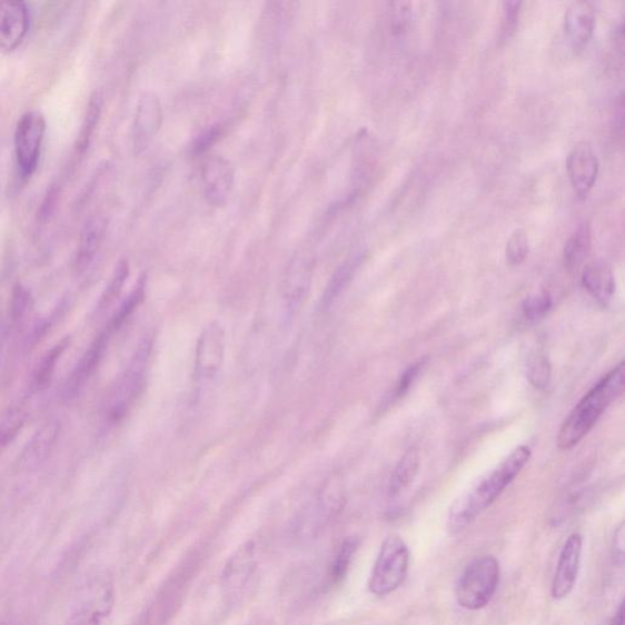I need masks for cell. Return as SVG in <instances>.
Segmentation results:
<instances>
[{
    "mask_svg": "<svg viewBox=\"0 0 625 625\" xmlns=\"http://www.w3.org/2000/svg\"><path fill=\"white\" fill-rule=\"evenodd\" d=\"M567 172L575 192L581 197L589 195L597 181L599 162L589 142L573 147L566 161Z\"/></svg>",
    "mask_w": 625,
    "mask_h": 625,
    "instance_id": "14",
    "label": "cell"
},
{
    "mask_svg": "<svg viewBox=\"0 0 625 625\" xmlns=\"http://www.w3.org/2000/svg\"><path fill=\"white\" fill-rule=\"evenodd\" d=\"M592 249V230L589 222H583L571 235L564 249L565 266L569 270L578 268Z\"/></svg>",
    "mask_w": 625,
    "mask_h": 625,
    "instance_id": "24",
    "label": "cell"
},
{
    "mask_svg": "<svg viewBox=\"0 0 625 625\" xmlns=\"http://www.w3.org/2000/svg\"><path fill=\"white\" fill-rule=\"evenodd\" d=\"M60 436V423L48 420L37 431L20 454L17 467L21 470L37 469L52 455Z\"/></svg>",
    "mask_w": 625,
    "mask_h": 625,
    "instance_id": "16",
    "label": "cell"
},
{
    "mask_svg": "<svg viewBox=\"0 0 625 625\" xmlns=\"http://www.w3.org/2000/svg\"><path fill=\"white\" fill-rule=\"evenodd\" d=\"M624 524L622 523L618 527V529L616 530L615 534V539H614V556L616 559V564L619 565L621 567L624 564Z\"/></svg>",
    "mask_w": 625,
    "mask_h": 625,
    "instance_id": "38",
    "label": "cell"
},
{
    "mask_svg": "<svg viewBox=\"0 0 625 625\" xmlns=\"http://www.w3.org/2000/svg\"><path fill=\"white\" fill-rule=\"evenodd\" d=\"M111 337L112 335L105 328L86 349L77 366L70 373L65 386H62L61 398L66 403L73 401L82 393L86 384L91 380L102 364Z\"/></svg>",
    "mask_w": 625,
    "mask_h": 625,
    "instance_id": "9",
    "label": "cell"
},
{
    "mask_svg": "<svg viewBox=\"0 0 625 625\" xmlns=\"http://www.w3.org/2000/svg\"><path fill=\"white\" fill-rule=\"evenodd\" d=\"M529 240L523 230L510 235L506 245V258L510 266H519L529 255Z\"/></svg>",
    "mask_w": 625,
    "mask_h": 625,
    "instance_id": "32",
    "label": "cell"
},
{
    "mask_svg": "<svg viewBox=\"0 0 625 625\" xmlns=\"http://www.w3.org/2000/svg\"><path fill=\"white\" fill-rule=\"evenodd\" d=\"M202 183L208 204L222 207L228 202L235 185L231 162L221 156L209 157L202 168Z\"/></svg>",
    "mask_w": 625,
    "mask_h": 625,
    "instance_id": "13",
    "label": "cell"
},
{
    "mask_svg": "<svg viewBox=\"0 0 625 625\" xmlns=\"http://www.w3.org/2000/svg\"><path fill=\"white\" fill-rule=\"evenodd\" d=\"M162 109L155 93H145L137 106L133 125V145L137 152H143L160 130Z\"/></svg>",
    "mask_w": 625,
    "mask_h": 625,
    "instance_id": "15",
    "label": "cell"
},
{
    "mask_svg": "<svg viewBox=\"0 0 625 625\" xmlns=\"http://www.w3.org/2000/svg\"><path fill=\"white\" fill-rule=\"evenodd\" d=\"M409 567V549L401 536L390 535L384 540L369 579L375 596H387L404 584Z\"/></svg>",
    "mask_w": 625,
    "mask_h": 625,
    "instance_id": "5",
    "label": "cell"
},
{
    "mask_svg": "<svg viewBox=\"0 0 625 625\" xmlns=\"http://www.w3.org/2000/svg\"><path fill=\"white\" fill-rule=\"evenodd\" d=\"M414 17V4L410 2H393L387 4L386 18L389 30L394 36H403L407 32Z\"/></svg>",
    "mask_w": 625,
    "mask_h": 625,
    "instance_id": "29",
    "label": "cell"
},
{
    "mask_svg": "<svg viewBox=\"0 0 625 625\" xmlns=\"http://www.w3.org/2000/svg\"><path fill=\"white\" fill-rule=\"evenodd\" d=\"M424 365L425 359H421L417 361V364L409 366L405 370L395 387L394 398H403L409 391L411 385H414L416 379L418 378V375L421 371Z\"/></svg>",
    "mask_w": 625,
    "mask_h": 625,
    "instance_id": "37",
    "label": "cell"
},
{
    "mask_svg": "<svg viewBox=\"0 0 625 625\" xmlns=\"http://www.w3.org/2000/svg\"><path fill=\"white\" fill-rule=\"evenodd\" d=\"M624 379L625 367L622 361L581 399L558 433L557 445L560 449H571L584 439L609 405L623 394Z\"/></svg>",
    "mask_w": 625,
    "mask_h": 625,
    "instance_id": "2",
    "label": "cell"
},
{
    "mask_svg": "<svg viewBox=\"0 0 625 625\" xmlns=\"http://www.w3.org/2000/svg\"><path fill=\"white\" fill-rule=\"evenodd\" d=\"M523 3L520 2H505L504 18H503V36L507 40L516 32L519 22V16Z\"/></svg>",
    "mask_w": 625,
    "mask_h": 625,
    "instance_id": "36",
    "label": "cell"
},
{
    "mask_svg": "<svg viewBox=\"0 0 625 625\" xmlns=\"http://www.w3.org/2000/svg\"><path fill=\"white\" fill-rule=\"evenodd\" d=\"M102 95L96 92L91 96L89 105H87L77 143H75V149H77L78 155H85L89 151L98 122L102 117Z\"/></svg>",
    "mask_w": 625,
    "mask_h": 625,
    "instance_id": "23",
    "label": "cell"
},
{
    "mask_svg": "<svg viewBox=\"0 0 625 625\" xmlns=\"http://www.w3.org/2000/svg\"><path fill=\"white\" fill-rule=\"evenodd\" d=\"M225 351H227V333L219 321L206 325L196 347L194 381L198 387L205 386L218 377Z\"/></svg>",
    "mask_w": 625,
    "mask_h": 625,
    "instance_id": "7",
    "label": "cell"
},
{
    "mask_svg": "<svg viewBox=\"0 0 625 625\" xmlns=\"http://www.w3.org/2000/svg\"><path fill=\"white\" fill-rule=\"evenodd\" d=\"M527 375L529 381L537 387V389H545L549 379H552V365H549L548 358L539 353L532 356L528 361Z\"/></svg>",
    "mask_w": 625,
    "mask_h": 625,
    "instance_id": "31",
    "label": "cell"
},
{
    "mask_svg": "<svg viewBox=\"0 0 625 625\" xmlns=\"http://www.w3.org/2000/svg\"><path fill=\"white\" fill-rule=\"evenodd\" d=\"M420 468V455L418 448L410 447L401 459H399L393 472L389 484V496L396 497L404 493L414 483Z\"/></svg>",
    "mask_w": 625,
    "mask_h": 625,
    "instance_id": "22",
    "label": "cell"
},
{
    "mask_svg": "<svg viewBox=\"0 0 625 625\" xmlns=\"http://www.w3.org/2000/svg\"><path fill=\"white\" fill-rule=\"evenodd\" d=\"M146 295V277H141L139 282L136 284L135 289L130 295L123 299L121 305L111 316L110 320L106 325V329L115 335L118 333L133 315L137 308L143 302Z\"/></svg>",
    "mask_w": 625,
    "mask_h": 625,
    "instance_id": "26",
    "label": "cell"
},
{
    "mask_svg": "<svg viewBox=\"0 0 625 625\" xmlns=\"http://www.w3.org/2000/svg\"><path fill=\"white\" fill-rule=\"evenodd\" d=\"M30 10L23 2H0V51L16 52L30 31Z\"/></svg>",
    "mask_w": 625,
    "mask_h": 625,
    "instance_id": "12",
    "label": "cell"
},
{
    "mask_svg": "<svg viewBox=\"0 0 625 625\" xmlns=\"http://www.w3.org/2000/svg\"><path fill=\"white\" fill-rule=\"evenodd\" d=\"M530 457L532 452L528 446L517 447L502 465L487 474L472 490L458 498L448 512V530L453 534L464 532L502 496L510 483L528 465Z\"/></svg>",
    "mask_w": 625,
    "mask_h": 625,
    "instance_id": "1",
    "label": "cell"
},
{
    "mask_svg": "<svg viewBox=\"0 0 625 625\" xmlns=\"http://www.w3.org/2000/svg\"><path fill=\"white\" fill-rule=\"evenodd\" d=\"M23 424V414L20 409L10 411V415L0 423V456L7 446L16 439Z\"/></svg>",
    "mask_w": 625,
    "mask_h": 625,
    "instance_id": "33",
    "label": "cell"
},
{
    "mask_svg": "<svg viewBox=\"0 0 625 625\" xmlns=\"http://www.w3.org/2000/svg\"><path fill=\"white\" fill-rule=\"evenodd\" d=\"M257 567L256 545L248 542L236 549L222 572V584L230 592L239 591Z\"/></svg>",
    "mask_w": 625,
    "mask_h": 625,
    "instance_id": "18",
    "label": "cell"
},
{
    "mask_svg": "<svg viewBox=\"0 0 625 625\" xmlns=\"http://www.w3.org/2000/svg\"><path fill=\"white\" fill-rule=\"evenodd\" d=\"M312 268H315L312 259L307 255H297L287 266L282 280V299L287 315L290 317H295L306 301Z\"/></svg>",
    "mask_w": 625,
    "mask_h": 625,
    "instance_id": "10",
    "label": "cell"
},
{
    "mask_svg": "<svg viewBox=\"0 0 625 625\" xmlns=\"http://www.w3.org/2000/svg\"><path fill=\"white\" fill-rule=\"evenodd\" d=\"M222 135L224 128L221 125H212V127L197 137L194 145V155L204 156L209 152V149L221 139Z\"/></svg>",
    "mask_w": 625,
    "mask_h": 625,
    "instance_id": "35",
    "label": "cell"
},
{
    "mask_svg": "<svg viewBox=\"0 0 625 625\" xmlns=\"http://www.w3.org/2000/svg\"><path fill=\"white\" fill-rule=\"evenodd\" d=\"M58 196L59 192L57 190H52L49 191V194L46 197V201L43 202L42 209H41V219L42 220H48L49 218H51L54 215V209L57 207L58 204Z\"/></svg>",
    "mask_w": 625,
    "mask_h": 625,
    "instance_id": "39",
    "label": "cell"
},
{
    "mask_svg": "<svg viewBox=\"0 0 625 625\" xmlns=\"http://www.w3.org/2000/svg\"><path fill=\"white\" fill-rule=\"evenodd\" d=\"M358 539L356 537H347L340 545L339 549L331 562L329 579L331 584L341 583L351 566L354 557L357 553Z\"/></svg>",
    "mask_w": 625,
    "mask_h": 625,
    "instance_id": "27",
    "label": "cell"
},
{
    "mask_svg": "<svg viewBox=\"0 0 625 625\" xmlns=\"http://www.w3.org/2000/svg\"><path fill=\"white\" fill-rule=\"evenodd\" d=\"M553 307V299L547 294L534 295L523 302V315L528 320L544 318Z\"/></svg>",
    "mask_w": 625,
    "mask_h": 625,
    "instance_id": "34",
    "label": "cell"
},
{
    "mask_svg": "<svg viewBox=\"0 0 625 625\" xmlns=\"http://www.w3.org/2000/svg\"><path fill=\"white\" fill-rule=\"evenodd\" d=\"M596 27L595 8L591 2H574L565 16V33L575 52L591 43Z\"/></svg>",
    "mask_w": 625,
    "mask_h": 625,
    "instance_id": "17",
    "label": "cell"
},
{
    "mask_svg": "<svg viewBox=\"0 0 625 625\" xmlns=\"http://www.w3.org/2000/svg\"><path fill=\"white\" fill-rule=\"evenodd\" d=\"M152 351L153 339L151 336H146L137 346L127 369L111 386L103 407V419L107 427H115L127 418L137 399L140 398L146 385L149 364H151Z\"/></svg>",
    "mask_w": 625,
    "mask_h": 625,
    "instance_id": "3",
    "label": "cell"
},
{
    "mask_svg": "<svg viewBox=\"0 0 625 625\" xmlns=\"http://www.w3.org/2000/svg\"><path fill=\"white\" fill-rule=\"evenodd\" d=\"M611 625H624V605H619L614 619H612Z\"/></svg>",
    "mask_w": 625,
    "mask_h": 625,
    "instance_id": "40",
    "label": "cell"
},
{
    "mask_svg": "<svg viewBox=\"0 0 625 625\" xmlns=\"http://www.w3.org/2000/svg\"><path fill=\"white\" fill-rule=\"evenodd\" d=\"M584 289L589 292L599 305L608 306L616 291L614 271L605 260H596L587 265L582 274Z\"/></svg>",
    "mask_w": 625,
    "mask_h": 625,
    "instance_id": "19",
    "label": "cell"
},
{
    "mask_svg": "<svg viewBox=\"0 0 625 625\" xmlns=\"http://www.w3.org/2000/svg\"><path fill=\"white\" fill-rule=\"evenodd\" d=\"M364 256L357 255L347 259L344 265L339 267L333 275L327 289H325L321 306L323 308H329L337 298L346 290V287L355 277V274L360 266Z\"/></svg>",
    "mask_w": 625,
    "mask_h": 625,
    "instance_id": "25",
    "label": "cell"
},
{
    "mask_svg": "<svg viewBox=\"0 0 625 625\" xmlns=\"http://www.w3.org/2000/svg\"><path fill=\"white\" fill-rule=\"evenodd\" d=\"M498 560L494 556L475 558L456 585L457 604L467 611H479L492 603L499 584Z\"/></svg>",
    "mask_w": 625,
    "mask_h": 625,
    "instance_id": "4",
    "label": "cell"
},
{
    "mask_svg": "<svg viewBox=\"0 0 625 625\" xmlns=\"http://www.w3.org/2000/svg\"><path fill=\"white\" fill-rule=\"evenodd\" d=\"M33 307V298L28 287L18 284L11 294V318L20 325L28 319Z\"/></svg>",
    "mask_w": 625,
    "mask_h": 625,
    "instance_id": "30",
    "label": "cell"
},
{
    "mask_svg": "<svg viewBox=\"0 0 625 625\" xmlns=\"http://www.w3.org/2000/svg\"><path fill=\"white\" fill-rule=\"evenodd\" d=\"M106 229L107 222L102 218H93L87 222L75 258L73 267L77 272H83L92 265L103 244Z\"/></svg>",
    "mask_w": 625,
    "mask_h": 625,
    "instance_id": "20",
    "label": "cell"
},
{
    "mask_svg": "<svg viewBox=\"0 0 625 625\" xmlns=\"http://www.w3.org/2000/svg\"><path fill=\"white\" fill-rule=\"evenodd\" d=\"M46 132L47 120L40 110H29L19 118L14 148L21 178L30 179L39 167Z\"/></svg>",
    "mask_w": 625,
    "mask_h": 625,
    "instance_id": "6",
    "label": "cell"
},
{
    "mask_svg": "<svg viewBox=\"0 0 625 625\" xmlns=\"http://www.w3.org/2000/svg\"><path fill=\"white\" fill-rule=\"evenodd\" d=\"M70 344L71 337L67 336L49 349V351L41 358L32 375L31 393H42L48 389V386L51 385L53 380L58 361L61 359L62 355L66 354Z\"/></svg>",
    "mask_w": 625,
    "mask_h": 625,
    "instance_id": "21",
    "label": "cell"
},
{
    "mask_svg": "<svg viewBox=\"0 0 625 625\" xmlns=\"http://www.w3.org/2000/svg\"><path fill=\"white\" fill-rule=\"evenodd\" d=\"M583 554V536L579 533L569 535L557 562L552 595L555 599H564L573 592L578 581Z\"/></svg>",
    "mask_w": 625,
    "mask_h": 625,
    "instance_id": "11",
    "label": "cell"
},
{
    "mask_svg": "<svg viewBox=\"0 0 625 625\" xmlns=\"http://www.w3.org/2000/svg\"><path fill=\"white\" fill-rule=\"evenodd\" d=\"M130 275V267L127 260H120L118 266L112 272L109 284L106 287L97 306V311L102 312L107 310L120 297L125 284H127Z\"/></svg>",
    "mask_w": 625,
    "mask_h": 625,
    "instance_id": "28",
    "label": "cell"
},
{
    "mask_svg": "<svg viewBox=\"0 0 625 625\" xmlns=\"http://www.w3.org/2000/svg\"><path fill=\"white\" fill-rule=\"evenodd\" d=\"M115 606V586L107 575L95 577L85 587L83 598L68 625H101Z\"/></svg>",
    "mask_w": 625,
    "mask_h": 625,
    "instance_id": "8",
    "label": "cell"
}]
</instances>
